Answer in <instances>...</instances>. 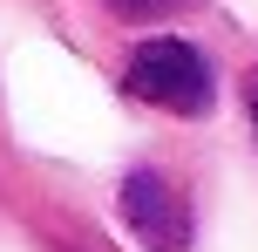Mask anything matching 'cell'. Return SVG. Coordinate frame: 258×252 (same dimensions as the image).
<instances>
[{
	"label": "cell",
	"instance_id": "3",
	"mask_svg": "<svg viewBox=\"0 0 258 252\" xmlns=\"http://www.w3.org/2000/svg\"><path fill=\"white\" fill-rule=\"evenodd\" d=\"M116 21H163V14H177V7H190V0H102Z\"/></svg>",
	"mask_w": 258,
	"mask_h": 252
},
{
	"label": "cell",
	"instance_id": "2",
	"mask_svg": "<svg viewBox=\"0 0 258 252\" xmlns=\"http://www.w3.org/2000/svg\"><path fill=\"white\" fill-rule=\"evenodd\" d=\"M122 225L150 252H190V198L163 171H129L122 177Z\"/></svg>",
	"mask_w": 258,
	"mask_h": 252
},
{
	"label": "cell",
	"instance_id": "1",
	"mask_svg": "<svg viewBox=\"0 0 258 252\" xmlns=\"http://www.w3.org/2000/svg\"><path fill=\"white\" fill-rule=\"evenodd\" d=\"M122 89L150 109H170V116H204L211 109V68L190 41H143L122 68Z\"/></svg>",
	"mask_w": 258,
	"mask_h": 252
},
{
	"label": "cell",
	"instance_id": "4",
	"mask_svg": "<svg viewBox=\"0 0 258 252\" xmlns=\"http://www.w3.org/2000/svg\"><path fill=\"white\" fill-rule=\"evenodd\" d=\"M245 103H251V123H258V68L245 75Z\"/></svg>",
	"mask_w": 258,
	"mask_h": 252
}]
</instances>
